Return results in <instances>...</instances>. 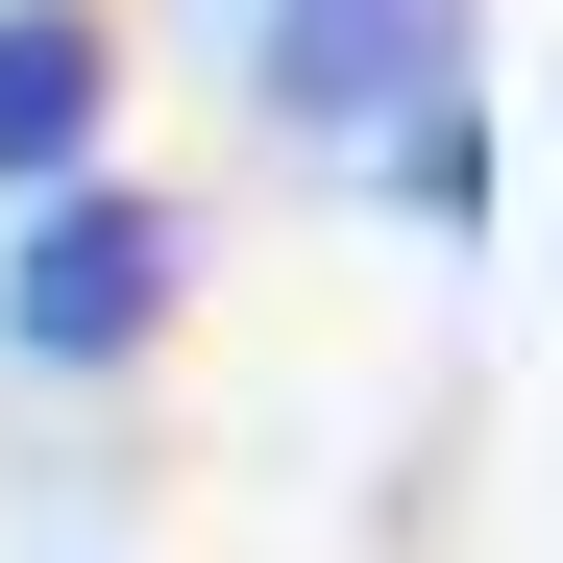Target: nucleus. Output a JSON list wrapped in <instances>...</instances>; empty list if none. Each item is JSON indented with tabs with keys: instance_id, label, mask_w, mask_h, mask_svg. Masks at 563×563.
Segmentation results:
<instances>
[{
	"instance_id": "obj_4",
	"label": "nucleus",
	"mask_w": 563,
	"mask_h": 563,
	"mask_svg": "<svg viewBox=\"0 0 563 563\" xmlns=\"http://www.w3.org/2000/svg\"><path fill=\"white\" fill-rule=\"evenodd\" d=\"M343 172H367V197H417V221H490V99H417V123H367Z\"/></svg>"
},
{
	"instance_id": "obj_3",
	"label": "nucleus",
	"mask_w": 563,
	"mask_h": 563,
	"mask_svg": "<svg viewBox=\"0 0 563 563\" xmlns=\"http://www.w3.org/2000/svg\"><path fill=\"white\" fill-rule=\"evenodd\" d=\"M99 25H74V0H0V221L25 197H74V172H99Z\"/></svg>"
},
{
	"instance_id": "obj_1",
	"label": "nucleus",
	"mask_w": 563,
	"mask_h": 563,
	"mask_svg": "<svg viewBox=\"0 0 563 563\" xmlns=\"http://www.w3.org/2000/svg\"><path fill=\"white\" fill-rule=\"evenodd\" d=\"M197 295V221L123 197V172H74V197L0 221V367H49V393H99V367H147V319Z\"/></svg>"
},
{
	"instance_id": "obj_2",
	"label": "nucleus",
	"mask_w": 563,
	"mask_h": 563,
	"mask_svg": "<svg viewBox=\"0 0 563 563\" xmlns=\"http://www.w3.org/2000/svg\"><path fill=\"white\" fill-rule=\"evenodd\" d=\"M441 25H465V0H269V25H245V74H269V123H295V147H367V123L465 99V74H441Z\"/></svg>"
}]
</instances>
